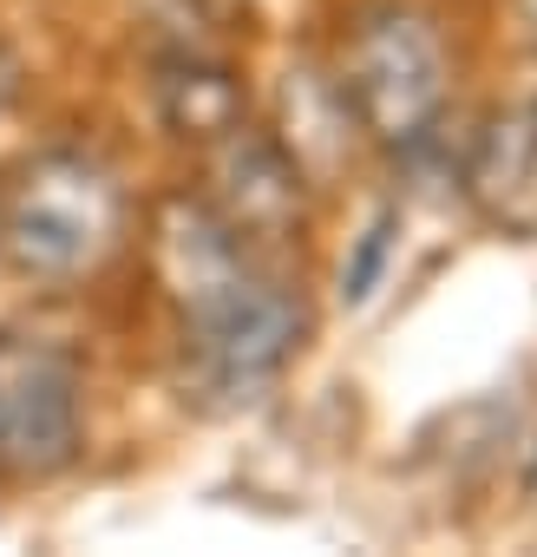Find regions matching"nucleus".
<instances>
[{
    "label": "nucleus",
    "instance_id": "f257e3e1",
    "mask_svg": "<svg viewBox=\"0 0 537 557\" xmlns=\"http://www.w3.org/2000/svg\"><path fill=\"white\" fill-rule=\"evenodd\" d=\"M158 236V275L177 309V355H184V400L203 413H242L283 368L302 355L309 309L302 296L255 262V243H242L203 197H171L151 223Z\"/></svg>",
    "mask_w": 537,
    "mask_h": 557
},
{
    "label": "nucleus",
    "instance_id": "f03ea898",
    "mask_svg": "<svg viewBox=\"0 0 537 557\" xmlns=\"http://www.w3.org/2000/svg\"><path fill=\"white\" fill-rule=\"evenodd\" d=\"M132 230V197L118 171L92 151L53 145L14 164L0 184V262L27 283H79Z\"/></svg>",
    "mask_w": 537,
    "mask_h": 557
},
{
    "label": "nucleus",
    "instance_id": "7ed1b4c3",
    "mask_svg": "<svg viewBox=\"0 0 537 557\" xmlns=\"http://www.w3.org/2000/svg\"><path fill=\"white\" fill-rule=\"evenodd\" d=\"M335 86H341L354 125L374 145L413 151L446 119V99H452V47H446L439 21L426 8H413V0H374V8H361L348 21Z\"/></svg>",
    "mask_w": 537,
    "mask_h": 557
},
{
    "label": "nucleus",
    "instance_id": "20e7f679",
    "mask_svg": "<svg viewBox=\"0 0 537 557\" xmlns=\"http://www.w3.org/2000/svg\"><path fill=\"white\" fill-rule=\"evenodd\" d=\"M79 361L53 342L0 335V479H53L79 459Z\"/></svg>",
    "mask_w": 537,
    "mask_h": 557
},
{
    "label": "nucleus",
    "instance_id": "39448f33",
    "mask_svg": "<svg viewBox=\"0 0 537 557\" xmlns=\"http://www.w3.org/2000/svg\"><path fill=\"white\" fill-rule=\"evenodd\" d=\"M309 171L289 158V145L262 125H229L203 145V203L242 236V243H283L302 223Z\"/></svg>",
    "mask_w": 537,
    "mask_h": 557
},
{
    "label": "nucleus",
    "instance_id": "423d86ee",
    "mask_svg": "<svg viewBox=\"0 0 537 557\" xmlns=\"http://www.w3.org/2000/svg\"><path fill=\"white\" fill-rule=\"evenodd\" d=\"M530 184H537V106H511L478 132L472 164H465V190L491 216H511Z\"/></svg>",
    "mask_w": 537,
    "mask_h": 557
},
{
    "label": "nucleus",
    "instance_id": "0eeeda50",
    "mask_svg": "<svg viewBox=\"0 0 537 557\" xmlns=\"http://www.w3.org/2000/svg\"><path fill=\"white\" fill-rule=\"evenodd\" d=\"M158 112H164V125L177 138L210 145L216 132L242 125V86L210 60H171L158 73Z\"/></svg>",
    "mask_w": 537,
    "mask_h": 557
},
{
    "label": "nucleus",
    "instance_id": "6e6552de",
    "mask_svg": "<svg viewBox=\"0 0 537 557\" xmlns=\"http://www.w3.org/2000/svg\"><path fill=\"white\" fill-rule=\"evenodd\" d=\"M394 236H400V210H380V216L354 236V256L341 262V302H348V309H361V302L380 289L387 256H394Z\"/></svg>",
    "mask_w": 537,
    "mask_h": 557
},
{
    "label": "nucleus",
    "instance_id": "1a4fd4ad",
    "mask_svg": "<svg viewBox=\"0 0 537 557\" xmlns=\"http://www.w3.org/2000/svg\"><path fill=\"white\" fill-rule=\"evenodd\" d=\"M14 92H21V53L0 40V119H8V106H14Z\"/></svg>",
    "mask_w": 537,
    "mask_h": 557
},
{
    "label": "nucleus",
    "instance_id": "9d476101",
    "mask_svg": "<svg viewBox=\"0 0 537 557\" xmlns=\"http://www.w3.org/2000/svg\"><path fill=\"white\" fill-rule=\"evenodd\" d=\"M530 485H537V440H530Z\"/></svg>",
    "mask_w": 537,
    "mask_h": 557
},
{
    "label": "nucleus",
    "instance_id": "9b49d317",
    "mask_svg": "<svg viewBox=\"0 0 537 557\" xmlns=\"http://www.w3.org/2000/svg\"><path fill=\"white\" fill-rule=\"evenodd\" d=\"M524 14H530V27H537V0H524Z\"/></svg>",
    "mask_w": 537,
    "mask_h": 557
}]
</instances>
